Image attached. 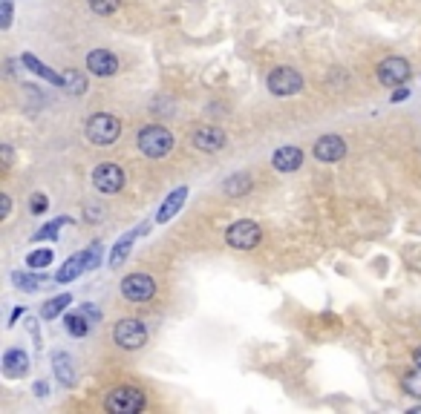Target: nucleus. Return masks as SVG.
Segmentation results:
<instances>
[{
    "label": "nucleus",
    "mask_w": 421,
    "mask_h": 414,
    "mask_svg": "<svg viewBox=\"0 0 421 414\" xmlns=\"http://www.w3.org/2000/svg\"><path fill=\"white\" fill-rule=\"evenodd\" d=\"M142 233H148V225H142V228H136V230L124 233L119 242H115V248H113V253H110V267L124 265V259H127V253H130V248H133L136 236H142Z\"/></svg>",
    "instance_id": "nucleus-15"
},
{
    "label": "nucleus",
    "mask_w": 421,
    "mask_h": 414,
    "mask_svg": "<svg viewBox=\"0 0 421 414\" xmlns=\"http://www.w3.org/2000/svg\"><path fill=\"white\" fill-rule=\"evenodd\" d=\"M81 311H84L87 316H92V320H99V311H96V308H92V305H84Z\"/></svg>",
    "instance_id": "nucleus-36"
},
{
    "label": "nucleus",
    "mask_w": 421,
    "mask_h": 414,
    "mask_svg": "<svg viewBox=\"0 0 421 414\" xmlns=\"http://www.w3.org/2000/svg\"><path fill=\"white\" fill-rule=\"evenodd\" d=\"M413 360H415V365H418V369H421V346L413 351Z\"/></svg>",
    "instance_id": "nucleus-38"
},
{
    "label": "nucleus",
    "mask_w": 421,
    "mask_h": 414,
    "mask_svg": "<svg viewBox=\"0 0 421 414\" xmlns=\"http://www.w3.org/2000/svg\"><path fill=\"white\" fill-rule=\"evenodd\" d=\"M87 69L99 78H110V75L119 72V58H115L113 52H107V50H92L87 55Z\"/></svg>",
    "instance_id": "nucleus-11"
},
{
    "label": "nucleus",
    "mask_w": 421,
    "mask_h": 414,
    "mask_svg": "<svg viewBox=\"0 0 421 414\" xmlns=\"http://www.w3.org/2000/svg\"><path fill=\"white\" fill-rule=\"evenodd\" d=\"M64 328L66 334H73V337H84L90 331V323H87V313L78 311V313H66L64 316Z\"/></svg>",
    "instance_id": "nucleus-21"
},
{
    "label": "nucleus",
    "mask_w": 421,
    "mask_h": 414,
    "mask_svg": "<svg viewBox=\"0 0 421 414\" xmlns=\"http://www.w3.org/2000/svg\"><path fill=\"white\" fill-rule=\"evenodd\" d=\"M113 337H115V343H119L124 351H136V348H142L148 343V328H145V323H138V320H133V316H127V320L115 323Z\"/></svg>",
    "instance_id": "nucleus-6"
},
{
    "label": "nucleus",
    "mask_w": 421,
    "mask_h": 414,
    "mask_svg": "<svg viewBox=\"0 0 421 414\" xmlns=\"http://www.w3.org/2000/svg\"><path fill=\"white\" fill-rule=\"evenodd\" d=\"M46 207H50V199H46V193H32V199H29V210L41 216Z\"/></svg>",
    "instance_id": "nucleus-29"
},
{
    "label": "nucleus",
    "mask_w": 421,
    "mask_h": 414,
    "mask_svg": "<svg viewBox=\"0 0 421 414\" xmlns=\"http://www.w3.org/2000/svg\"><path fill=\"white\" fill-rule=\"evenodd\" d=\"M46 392H50V385H46V383H35V394L38 397H46Z\"/></svg>",
    "instance_id": "nucleus-35"
},
{
    "label": "nucleus",
    "mask_w": 421,
    "mask_h": 414,
    "mask_svg": "<svg viewBox=\"0 0 421 414\" xmlns=\"http://www.w3.org/2000/svg\"><path fill=\"white\" fill-rule=\"evenodd\" d=\"M0 6H3V20H0V27L9 29L12 27V0H0Z\"/></svg>",
    "instance_id": "nucleus-31"
},
{
    "label": "nucleus",
    "mask_w": 421,
    "mask_h": 414,
    "mask_svg": "<svg viewBox=\"0 0 421 414\" xmlns=\"http://www.w3.org/2000/svg\"><path fill=\"white\" fill-rule=\"evenodd\" d=\"M185 199H188V187H176L171 196L162 202V207H159V213H156V222L159 225H165V222H171V219L179 213V207L185 205Z\"/></svg>",
    "instance_id": "nucleus-14"
},
{
    "label": "nucleus",
    "mask_w": 421,
    "mask_h": 414,
    "mask_svg": "<svg viewBox=\"0 0 421 414\" xmlns=\"http://www.w3.org/2000/svg\"><path fill=\"white\" fill-rule=\"evenodd\" d=\"M346 156V144L341 135H323L317 138L315 144V158L323 161V164H332V161H341Z\"/></svg>",
    "instance_id": "nucleus-12"
},
{
    "label": "nucleus",
    "mask_w": 421,
    "mask_h": 414,
    "mask_svg": "<svg viewBox=\"0 0 421 414\" xmlns=\"http://www.w3.org/2000/svg\"><path fill=\"white\" fill-rule=\"evenodd\" d=\"M3 369H6L9 377L27 374V371H29V357L23 354L20 348H12V351H6V357H3Z\"/></svg>",
    "instance_id": "nucleus-17"
},
{
    "label": "nucleus",
    "mask_w": 421,
    "mask_h": 414,
    "mask_svg": "<svg viewBox=\"0 0 421 414\" xmlns=\"http://www.w3.org/2000/svg\"><path fill=\"white\" fill-rule=\"evenodd\" d=\"M104 408L113 414H136L145 408V392H138L133 385H122V388H113L104 400Z\"/></svg>",
    "instance_id": "nucleus-3"
},
{
    "label": "nucleus",
    "mask_w": 421,
    "mask_h": 414,
    "mask_svg": "<svg viewBox=\"0 0 421 414\" xmlns=\"http://www.w3.org/2000/svg\"><path fill=\"white\" fill-rule=\"evenodd\" d=\"M138 150H142L148 158H162V156H168L171 147H173V135L171 130H165L162 124H148L138 130Z\"/></svg>",
    "instance_id": "nucleus-1"
},
{
    "label": "nucleus",
    "mask_w": 421,
    "mask_h": 414,
    "mask_svg": "<svg viewBox=\"0 0 421 414\" xmlns=\"http://www.w3.org/2000/svg\"><path fill=\"white\" fill-rule=\"evenodd\" d=\"M87 3L96 15H113L115 9H119L122 0H87Z\"/></svg>",
    "instance_id": "nucleus-27"
},
{
    "label": "nucleus",
    "mask_w": 421,
    "mask_h": 414,
    "mask_svg": "<svg viewBox=\"0 0 421 414\" xmlns=\"http://www.w3.org/2000/svg\"><path fill=\"white\" fill-rule=\"evenodd\" d=\"M119 133H122V121L113 112H96V115L87 118V138L92 144H99V147L113 144L115 138H119Z\"/></svg>",
    "instance_id": "nucleus-2"
},
{
    "label": "nucleus",
    "mask_w": 421,
    "mask_h": 414,
    "mask_svg": "<svg viewBox=\"0 0 421 414\" xmlns=\"http://www.w3.org/2000/svg\"><path fill=\"white\" fill-rule=\"evenodd\" d=\"M413 75V69H410V61L407 58H399V55H392V58H384L378 64V81L390 89L395 87H404Z\"/></svg>",
    "instance_id": "nucleus-7"
},
{
    "label": "nucleus",
    "mask_w": 421,
    "mask_h": 414,
    "mask_svg": "<svg viewBox=\"0 0 421 414\" xmlns=\"http://www.w3.org/2000/svg\"><path fill=\"white\" fill-rule=\"evenodd\" d=\"M81 271H87V267H84V251H81V253H76L73 259H66V262L61 265V271H58V276H55V279L66 285V282H73Z\"/></svg>",
    "instance_id": "nucleus-19"
},
{
    "label": "nucleus",
    "mask_w": 421,
    "mask_h": 414,
    "mask_svg": "<svg viewBox=\"0 0 421 414\" xmlns=\"http://www.w3.org/2000/svg\"><path fill=\"white\" fill-rule=\"evenodd\" d=\"M66 84H69V89H73L76 95H81V92L87 89V81H84L81 75H76V72H69V78H66Z\"/></svg>",
    "instance_id": "nucleus-30"
},
{
    "label": "nucleus",
    "mask_w": 421,
    "mask_h": 414,
    "mask_svg": "<svg viewBox=\"0 0 421 414\" xmlns=\"http://www.w3.org/2000/svg\"><path fill=\"white\" fill-rule=\"evenodd\" d=\"M41 282H43V276H38V274H15V285L23 290H35Z\"/></svg>",
    "instance_id": "nucleus-28"
},
{
    "label": "nucleus",
    "mask_w": 421,
    "mask_h": 414,
    "mask_svg": "<svg viewBox=\"0 0 421 414\" xmlns=\"http://www.w3.org/2000/svg\"><path fill=\"white\" fill-rule=\"evenodd\" d=\"M52 369H55V377L61 385H73L76 383V371H73V360H69L64 351L52 354Z\"/></svg>",
    "instance_id": "nucleus-18"
},
{
    "label": "nucleus",
    "mask_w": 421,
    "mask_h": 414,
    "mask_svg": "<svg viewBox=\"0 0 421 414\" xmlns=\"http://www.w3.org/2000/svg\"><path fill=\"white\" fill-rule=\"evenodd\" d=\"M20 64L27 66V69H32L38 78H46V81H50V84H55V87H64V84H66V78H64V75H58V72H52L50 66H46V64H41V61H38L35 55H29V52L20 58Z\"/></svg>",
    "instance_id": "nucleus-16"
},
{
    "label": "nucleus",
    "mask_w": 421,
    "mask_h": 414,
    "mask_svg": "<svg viewBox=\"0 0 421 414\" xmlns=\"http://www.w3.org/2000/svg\"><path fill=\"white\" fill-rule=\"evenodd\" d=\"M401 385H404V392H407V394L421 397V369H418V365H415L413 371H407V374H404Z\"/></svg>",
    "instance_id": "nucleus-23"
},
{
    "label": "nucleus",
    "mask_w": 421,
    "mask_h": 414,
    "mask_svg": "<svg viewBox=\"0 0 421 414\" xmlns=\"http://www.w3.org/2000/svg\"><path fill=\"white\" fill-rule=\"evenodd\" d=\"M50 262H52V251H50V248H38V251H32V253L27 256V265L35 267V271H41V267H46Z\"/></svg>",
    "instance_id": "nucleus-24"
},
{
    "label": "nucleus",
    "mask_w": 421,
    "mask_h": 414,
    "mask_svg": "<svg viewBox=\"0 0 421 414\" xmlns=\"http://www.w3.org/2000/svg\"><path fill=\"white\" fill-rule=\"evenodd\" d=\"M0 156H3V167L9 170L12 167V147H6V144H3V147H0Z\"/></svg>",
    "instance_id": "nucleus-33"
},
{
    "label": "nucleus",
    "mask_w": 421,
    "mask_h": 414,
    "mask_svg": "<svg viewBox=\"0 0 421 414\" xmlns=\"http://www.w3.org/2000/svg\"><path fill=\"white\" fill-rule=\"evenodd\" d=\"M191 141H194V147L202 150V153H217L225 147V130L220 127H197L191 133Z\"/></svg>",
    "instance_id": "nucleus-10"
},
{
    "label": "nucleus",
    "mask_w": 421,
    "mask_h": 414,
    "mask_svg": "<svg viewBox=\"0 0 421 414\" xmlns=\"http://www.w3.org/2000/svg\"><path fill=\"white\" fill-rule=\"evenodd\" d=\"M410 95V89H404V87H395V92H392V101H404Z\"/></svg>",
    "instance_id": "nucleus-34"
},
{
    "label": "nucleus",
    "mask_w": 421,
    "mask_h": 414,
    "mask_svg": "<svg viewBox=\"0 0 421 414\" xmlns=\"http://www.w3.org/2000/svg\"><path fill=\"white\" fill-rule=\"evenodd\" d=\"M92 184L99 193H119L124 187V170L119 164H99L92 170Z\"/></svg>",
    "instance_id": "nucleus-9"
},
{
    "label": "nucleus",
    "mask_w": 421,
    "mask_h": 414,
    "mask_svg": "<svg viewBox=\"0 0 421 414\" xmlns=\"http://www.w3.org/2000/svg\"><path fill=\"white\" fill-rule=\"evenodd\" d=\"M9 210H12V199H9V196H3V199H0V219H6V216H9Z\"/></svg>",
    "instance_id": "nucleus-32"
},
{
    "label": "nucleus",
    "mask_w": 421,
    "mask_h": 414,
    "mask_svg": "<svg viewBox=\"0 0 421 414\" xmlns=\"http://www.w3.org/2000/svg\"><path fill=\"white\" fill-rule=\"evenodd\" d=\"M122 294L130 302H150L153 294H156V285H153V279L148 274H130L122 282Z\"/></svg>",
    "instance_id": "nucleus-8"
},
{
    "label": "nucleus",
    "mask_w": 421,
    "mask_h": 414,
    "mask_svg": "<svg viewBox=\"0 0 421 414\" xmlns=\"http://www.w3.org/2000/svg\"><path fill=\"white\" fill-rule=\"evenodd\" d=\"M20 313H23V308H15V311H12V320H9V325H15V323L20 320Z\"/></svg>",
    "instance_id": "nucleus-37"
},
{
    "label": "nucleus",
    "mask_w": 421,
    "mask_h": 414,
    "mask_svg": "<svg viewBox=\"0 0 421 414\" xmlns=\"http://www.w3.org/2000/svg\"><path fill=\"white\" fill-rule=\"evenodd\" d=\"M101 265V242H92V245L84 251V267L87 271H96Z\"/></svg>",
    "instance_id": "nucleus-25"
},
{
    "label": "nucleus",
    "mask_w": 421,
    "mask_h": 414,
    "mask_svg": "<svg viewBox=\"0 0 421 414\" xmlns=\"http://www.w3.org/2000/svg\"><path fill=\"white\" fill-rule=\"evenodd\" d=\"M271 164H274V170H280V173H294V170H300V164H303V150L300 147H280V150H274Z\"/></svg>",
    "instance_id": "nucleus-13"
},
{
    "label": "nucleus",
    "mask_w": 421,
    "mask_h": 414,
    "mask_svg": "<svg viewBox=\"0 0 421 414\" xmlns=\"http://www.w3.org/2000/svg\"><path fill=\"white\" fill-rule=\"evenodd\" d=\"M251 184H254V182H251L248 173H237V176H228V179H225V187H222V190H225V196L234 199V196H245V193L251 190Z\"/></svg>",
    "instance_id": "nucleus-20"
},
{
    "label": "nucleus",
    "mask_w": 421,
    "mask_h": 414,
    "mask_svg": "<svg viewBox=\"0 0 421 414\" xmlns=\"http://www.w3.org/2000/svg\"><path fill=\"white\" fill-rule=\"evenodd\" d=\"M269 92L280 95V98H289V95H297L303 89V78H300V72L292 69V66H277L269 72Z\"/></svg>",
    "instance_id": "nucleus-5"
},
{
    "label": "nucleus",
    "mask_w": 421,
    "mask_h": 414,
    "mask_svg": "<svg viewBox=\"0 0 421 414\" xmlns=\"http://www.w3.org/2000/svg\"><path fill=\"white\" fill-rule=\"evenodd\" d=\"M69 302H73V297H69V294H58L55 300H50V302L41 308V313L46 316V320H52V316H58L64 308H69Z\"/></svg>",
    "instance_id": "nucleus-22"
},
{
    "label": "nucleus",
    "mask_w": 421,
    "mask_h": 414,
    "mask_svg": "<svg viewBox=\"0 0 421 414\" xmlns=\"http://www.w3.org/2000/svg\"><path fill=\"white\" fill-rule=\"evenodd\" d=\"M260 236H263L260 225L251 222V219H240V222H234V225L228 228V233H225L228 245L237 248V251H251V248H257V245H260Z\"/></svg>",
    "instance_id": "nucleus-4"
},
{
    "label": "nucleus",
    "mask_w": 421,
    "mask_h": 414,
    "mask_svg": "<svg viewBox=\"0 0 421 414\" xmlns=\"http://www.w3.org/2000/svg\"><path fill=\"white\" fill-rule=\"evenodd\" d=\"M66 222H73V219H55V222L43 225V228H41V230H38V233H35L32 239H35V242H43V239H55V236H58V228H61V225H66Z\"/></svg>",
    "instance_id": "nucleus-26"
}]
</instances>
